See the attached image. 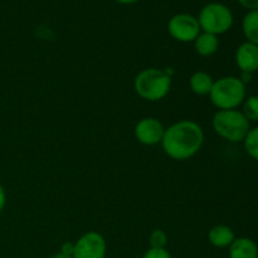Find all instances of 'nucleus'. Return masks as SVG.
I'll return each mask as SVG.
<instances>
[{
    "label": "nucleus",
    "instance_id": "obj_15",
    "mask_svg": "<svg viewBox=\"0 0 258 258\" xmlns=\"http://www.w3.org/2000/svg\"><path fill=\"white\" fill-rule=\"evenodd\" d=\"M244 150L253 160L258 161V126L249 128L248 134L243 140Z\"/></svg>",
    "mask_w": 258,
    "mask_h": 258
},
{
    "label": "nucleus",
    "instance_id": "obj_25",
    "mask_svg": "<svg viewBox=\"0 0 258 258\" xmlns=\"http://www.w3.org/2000/svg\"><path fill=\"white\" fill-rule=\"evenodd\" d=\"M257 96H258V88H257Z\"/></svg>",
    "mask_w": 258,
    "mask_h": 258
},
{
    "label": "nucleus",
    "instance_id": "obj_20",
    "mask_svg": "<svg viewBox=\"0 0 258 258\" xmlns=\"http://www.w3.org/2000/svg\"><path fill=\"white\" fill-rule=\"evenodd\" d=\"M244 9H247L248 12L251 10H258V0H237Z\"/></svg>",
    "mask_w": 258,
    "mask_h": 258
},
{
    "label": "nucleus",
    "instance_id": "obj_12",
    "mask_svg": "<svg viewBox=\"0 0 258 258\" xmlns=\"http://www.w3.org/2000/svg\"><path fill=\"white\" fill-rule=\"evenodd\" d=\"M194 49L201 57H212L219 48V39L211 33L201 32L194 40Z\"/></svg>",
    "mask_w": 258,
    "mask_h": 258
},
{
    "label": "nucleus",
    "instance_id": "obj_13",
    "mask_svg": "<svg viewBox=\"0 0 258 258\" xmlns=\"http://www.w3.org/2000/svg\"><path fill=\"white\" fill-rule=\"evenodd\" d=\"M213 85V77L204 71H197L189 78V87H190L191 92L198 96H208Z\"/></svg>",
    "mask_w": 258,
    "mask_h": 258
},
{
    "label": "nucleus",
    "instance_id": "obj_22",
    "mask_svg": "<svg viewBox=\"0 0 258 258\" xmlns=\"http://www.w3.org/2000/svg\"><path fill=\"white\" fill-rule=\"evenodd\" d=\"M252 75L253 73H249V72H241V76H239V80L242 81V83H244V85H247V83L251 82L252 80Z\"/></svg>",
    "mask_w": 258,
    "mask_h": 258
},
{
    "label": "nucleus",
    "instance_id": "obj_2",
    "mask_svg": "<svg viewBox=\"0 0 258 258\" xmlns=\"http://www.w3.org/2000/svg\"><path fill=\"white\" fill-rule=\"evenodd\" d=\"M171 77L160 68H145L136 75L134 90L136 95L149 102H158L169 95Z\"/></svg>",
    "mask_w": 258,
    "mask_h": 258
},
{
    "label": "nucleus",
    "instance_id": "obj_10",
    "mask_svg": "<svg viewBox=\"0 0 258 258\" xmlns=\"http://www.w3.org/2000/svg\"><path fill=\"white\" fill-rule=\"evenodd\" d=\"M236 239L233 229L226 224H217L208 232V241L216 248H228Z\"/></svg>",
    "mask_w": 258,
    "mask_h": 258
},
{
    "label": "nucleus",
    "instance_id": "obj_17",
    "mask_svg": "<svg viewBox=\"0 0 258 258\" xmlns=\"http://www.w3.org/2000/svg\"><path fill=\"white\" fill-rule=\"evenodd\" d=\"M168 241V234L163 229H154L149 237L150 248H166Z\"/></svg>",
    "mask_w": 258,
    "mask_h": 258
},
{
    "label": "nucleus",
    "instance_id": "obj_8",
    "mask_svg": "<svg viewBox=\"0 0 258 258\" xmlns=\"http://www.w3.org/2000/svg\"><path fill=\"white\" fill-rule=\"evenodd\" d=\"M165 127L156 117H144L138 121L134 128L136 140L145 146H155L161 144Z\"/></svg>",
    "mask_w": 258,
    "mask_h": 258
},
{
    "label": "nucleus",
    "instance_id": "obj_9",
    "mask_svg": "<svg viewBox=\"0 0 258 258\" xmlns=\"http://www.w3.org/2000/svg\"><path fill=\"white\" fill-rule=\"evenodd\" d=\"M234 59L241 72L254 73L258 70V45L246 40L237 48Z\"/></svg>",
    "mask_w": 258,
    "mask_h": 258
},
{
    "label": "nucleus",
    "instance_id": "obj_3",
    "mask_svg": "<svg viewBox=\"0 0 258 258\" xmlns=\"http://www.w3.org/2000/svg\"><path fill=\"white\" fill-rule=\"evenodd\" d=\"M246 85L236 76H224L214 81L209 100L218 110H237L246 100Z\"/></svg>",
    "mask_w": 258,
    "mask_h": 258
},
{
    "label": "nucleus",
    "instance_id": "obj_7",
    "mask_svg": "<svg viewBox=\"0 0 258 258\" xmlns=\"http://www.w3.org/2000/svg\"><path fill=\"white\" fill-rule=\"evenodd\" d=\"M107 242L105 237L96 231H90L82 234L75 242L73 258H106Z\"/></svg>",
    "mask_w": 258,
    "mask_h": 258
},
{
    "label": "nucleus",
    "instance_id": "obj_14",
    "mask_svg": "<svg viewBox=\"0 0 258 258\" xmlns=\"http://www.w3.org/2000/svg\"><path fill=\"white\" fill-rule=\"evenodd\" d=\"M242 30L247 42L258 45V10H251L244 15Z\"/></svg>",
    "mask_w": 258,
    "mask_h": 258
},
{
    "label": "nucleus",
    "instance_id": "obj_1",
    "mask_svg": "<svg viewBox=\"0 0 258 258\" xmlns=\"http://www.w3.org/2000/svg\"><path fill=\"white\" fill-rule=\"evenodd\" d=\"M203 144V127L193 120H180L165 128L161 148L169 158L183 161L196 156Z\"/></svg>",
    "mask_w": 258,
    "mask_h": 258
},
{
    "label": "nucleus",
    "instance_id": "obj_18",
    "mask_svg": "<svg viewBox=\"0 0 258 258\" xmlns=\"http://www.w3.org/2000/svg\"><path fill=\"white\" fill-rule=\"evenodd\" d=\"M143 258H171V254L166 248H149Z\"/></svg>",
    "mask_w": 258,
    "mask_h": 258
},
{
    "label": "nucleus",
    "instance_id": "obj_11",
    "mask_svg": "<svg viewBox=\"0 0 258 258\" xmlns=\"http://www.w3.org/2000/svg\"><path fill=\"white\" fill-rule=\"evenodd\" d=\"M229 258H258V246L248 237H239L228 247Z\"/></svg>",
    "mask_w": 258,
    "mask_h": 258
},
{
    "label": "nucleus",
    "instance_id": "obj_23",
    "mask_svg": "<svg viewBox=\"0 0 258 258\" xmlns=\"http://www.w3.org/2000/svg\"><path fill=\"white\" fill-rule=\"evenodd\" d=\"M117 2L118 4H123V5H130V4H135V3L140 2V0H115Z\"/></svg>",
    "mask_w": 258,
    "mask_h": 258
},
{
    "label": "nucleus",
    "instance_id": "obj_24",
    "mask_svg": "<svg viewBox=\"0 0 258 258\" xmlns=\"http://www.w3.org/2000/svg\"><path fill=\"white\" fill-rule=\"evenodd\" d=\"M50 258H73V257H71V256H66V254H63V253H60V252H58V253L53 254V256L50 257Z\"/></svg>",
    "mask_w": 258,
    "mask_h": 258
},
{
    "label": "nucleus",
    "instance_id": "obj_16",
    "mask_svg": "<svg viewBox=\"0 0 258 258\" xmlns=\"http://www.w3.org/2000/svg\"><path fill=\"white\" fill-rule=\"evenodd\" d=\"M242 113L249 122H258V96H249L242 103Z\"/></svg>",
    "mask_w": 258,
    "mask_h": 258
},
{
    "label": "nucleus",
    "instance_id": "obj_4",
    "mask_svg": "<svg viewBox=\"0 0 258 258\" xmlns=\"http://www.w3.org/2000/svg\"><path fill=\"white\" fill-rule=\"evenodd\" d=\"M218 136L229 143H242L251 128V122L239 110H218L212 118Z\"/></svg>",
    "mask_w": 258,
    "mask_h": 258
},
{
    "label": "nucleus",
    "instance_id": "obj_5",
    "mask_svg": "<svg viewBox=\"0 0 258 258\" xmlns=\"http://www.w3.org/2000/svg\"><path fill=\"white\" fill-rule=\"evenodd\" d=\"M198 23L202 32L221 35L228 32L234 22L233 13L222 3H209L204 5L198 15Z\"/></svg>",
    "mask_w": 258,
    "mask_h": 258
},
{
    "label": "nucleus",
    "instance_id": "obj_6",
    "mask_svg": "<svg viewBox=\"0 0 258 258\" xmlns=\"http://www.w3.org/2000/svg\"><path fill=\"white\" fill-rule=\"evenodd\" d=\"M168 32L178 42L190 43L196 40L202 30L196 17L188 13H179L169 19Z\"/></svg>",
    "mask_w": 258,
    "mask_h": 258
},
{
    "label": "nucleus",
    "instance_id": "obj_21",
    "mask_svg": "<svg viewBox=\"0 0 258 258\" xmlns=\"http://www.w3.org/2000/svg\"><path fill=\"white\" fill-rule=\"evenodd\" d=\"M5 206H7V193H5V189L0 184V213L4 211Z\"/></svg>",
    "mask_w": 258,
    "mask_h": 258
},
{
    "label": "nucleus",
    "instance_id": "obj_19",
    "mask_svg": "<svg viewBox=\"0 0 258 258\" xmlns=\"http://www.w3.org/2000/svg\"><path fill=\"white\" fill-rule=\"evenodd\" d=\"M60 253L66 254V256L73 257V253H75V243L73 242H64V243L60 246Z\"/></svg>",
    "mask_w": 258,
    "mask_h": 258
}]
</instances>
